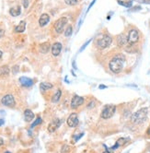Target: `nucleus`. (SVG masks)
Returning <instances> with one entry per match:
<instances>
[{
    "label": "nucleus",
    "mask_w": 150,
    "mask_h": 153,
    "mask_svg": "<svg viewBox=\"0 0 150 153\" xmlns=\"http://www.w3.org/2000/svg\"><path fill=\"white\" fill-rule=\"evenodd\" d=\"M124 61H125V56L119 54L110 60V64H109V67L113 73L118 74V73L122 72V70L123 69Z\"/></svg>",
    "instance_id": "nucleus-1"
},
{
    "label": "nucleus",
    "mask_w": 150,
    "mask_h": 153,
    "mask_svg": "<svg viewBox=\"0 0 150 153\" xmlns=\"http://www.w3.org/2000/svg\"><path fill=\"white\" fill-rule=\"evenodd\" d=\"M148 110L147 108H142L139 111H137L136 113H134L133 115L131 116V121L134 124H140L143 123L146 119L147 116Z\"/></svg>",
    "instance_id": "nucleus-2"
},
{
    "label": "nucleus",
    "mask_w": 150,
    "mask_h": 153,
    "mask_svg": "<svg viewBox=\"0 0 150 153\" xmlns=\"http://www.w3.org/2000/svg\"><path fill=\"white\" fill-rule=\"evenodd\" d=\"M111 42H113V38L110 37V35L104 34V35H102L101 37L97 41L96 44H97V46H98V48L105 49L110 45Z\"/></svg>",
    "instance_id": "nucleus-3"
},
{
    "label": "nucleus",
    "mask_w": 150,
    "mask_h": 153,
    "mask_svg": "<svg viewBox=\"0 0 150 153\" xmlns=\"http://www.w3.org/2000/svg\"><path fill=\"white\" fill-rule=\"evenodd\" d=\"M116 111V106L113 104H109V105H105L103 110L101 112V118L103 119H109L110 117H113V114L115 113Z\"/></svg>",
    "instance_id": "nucleus-4"
},
{
    "label": "nucleus",
    "mask_w": 150,
    "mask_h": 153,
    "mask_svg": "<svg viewBox=\"0 0 150 153\" xmlns=\"http://www.w3.org/2000/svg\"><path fill=\"white\" fill-rule=\"evenodd\" d=\"M67 21H68V19L65 17H62V18L57 19L56 21L54 22V29H55L56 32L61 33L63 32V30H64V26L66 25Z\"/></svg>",
    "instance_id": "nucleus-5"
},
{
    "label": "nucleus",
    "mask_w": 150,
    "mask_h": 153,
    "mask_svg": "<svg viewBox=\"0 0 150 153\" xmlns=\"http://www.w3.org/2000/svg\"><path fill=\"white\" fill-rule=\"evenodd\" d=\"M139 40V32L138 30H135V29H133V30H130L128 33V36H127V41L130 44H134V43H137Z\"/></svg>",
    "instance_id": "nucleus-6"
},
{
    "label": "nucleus",
    "mask_w": 150,
    "mask_h": 153,
    "mask_svg": "<svg viewBox=\"0 0 150 153\" xmlns=\"http://www.w3.org/2000/svg\"><path fill=\"white\" fill-rule=\"evenodd\" d=\"M1 103L5 106H8V107H14L16 102H15V99L14 97L11 95V94H7L1 99Z\"/></svg>",
    "instance_id": "nucleus-7"
},
{
    "label": "nucleus",
    "mask_w": 150,
    "mask_h": 153,
    "mask_svg": "<svg viewBox=\"0 0 150 153\" xmlns=\"http://www.w3.org/2000/svg\"><path fill=\"white\" fill-rule=\"evenodd\" d=\"M67 125L70 127H76L78 125V116L77 113H73L69 115V117L66 120Z\"/></svg>",
    "instance_id": "nucleus-8"
},
{
    "label": "nucleus",
    "mask_w": 150,
    "mask_h": 153,
    "mask_svg": "<svg viewBox=\"0 0 150 153\" xmlns=\"http://www.w3.org/2000/svg\"><path fill=\"white\" fill-rule=\"evenodd\" d=\"M84 98L81 96H78V95H75L73 97L72 101H71V108L73 109H76V108L79 107L84 103Z\"/></svg>",
    "instance_id": "nucleus-9"
},
{
    "label": "nucleus",
    "mask_w": 150,
    "mask_h": 153,
    "mask_svg": "<svg viewBox=\"0 0 150 153\" xmlns=\"http://www.w3.org/2000/svg\"><path fill=\"white\" fill-rule=\"evenodd\" d=\"M62 51V44L60 43H55L52 46V54L54 56H58Z\"/></svg>",
    "instance_id": "nucleus-10"
},
{
    "label": "nucleus",
    "mask_w": 150,
    "mask_h": 153,
    "mask_svg": "<svg viewBox=\"0 0 150 153\" xmlns=\"http://www.w3.org/2000/svg\"><path fill=\"white\" fill-rule=\"evenodd\" d=\"M62 124V120H59V119H57V120H54V121L52 122L48 126V130L49 132H54L60 126H61Z\"/></svg>",
    "instance_id": "nucleus-11"
},
{
    "label": "nucleus",
    "mask_w": 150,
    "mask_h": 153,
    "mask_svg": "<svg viewBox=\"0 0 150 153\" xmlns=\"http://www.w3.org/2000/svg\"><path fill=\"white\" fill-rule=\"evenodd\" d=\"M19 82L21 84L22 86L24 87H30L33 85V80L31 78H29L27 77H21L19 78Z\"/></svg>",
    "instance_id": "nucleus-12"
},
{
    "label": "nucleus",
    "mask_w": 150,
    "mask_h": 153,
    "mask_svg": "<svg viewBox=\"0 0 150 153\" xmlns=\"http://www.w3.org/2000/svg\"><path fill=\"white\" fill-rule=\"evenodd\" d=\"M50 21V16L48 14H43L42 16L40 17V19H39V24H40L41 27H44L48 22Z\"/></svg>",
    "instance_id": "nucleus-13"
},
{
    "label": "nucleus",
    "mask_w": 150,
    "mask_h": 153,
    "mask_svg": "<svg viewBox=\"0 0 150 153\" xmlns=\"http://www.w3.org/2000/svg\"><path fill=\"white\" fill-rule=\"evenodd\" d=\"M24 117L26 122H30L34 118V113H33V112H32L31 110L27 109V110H25L24 112Z\"/></svg>",
    "instance_id": "nucleus-14"
},
{
    "label": "nucleus",
    "mask_w": 150,
    "mask_h": 153,
    "mask_svg": "<svg viewBox=\"0 0 150 153\" xmlns=\"http://www.w3.org/2000/svg\"><path fill=\"white\" fill-rule=\"evenodd\" d=\"M127 42H128V41H127V37H126L123 33H122V34L117 36V43H118L119 46H123Z\"/></svg>",
    "instance_id": "nucleus-15"
},
{
    "label": "nucleus",
    "mask_w": 150,
    "mask_h": 153,
    "mask_svg": "<svg viewBox=\"0 0 150 153\" xmlns=\"http://www.w3.org/2000/svg\"><path fill=\"white\" fill-rule=\"evenodd\" d=\"M9 13H10L11 16L13 17H18L20 15L21 13V8L19 6H16V7H14V8H10V10H9Z\"/></svg>",
    "instance_id": "nucleus-16"
},
{
    "label": "nucleus",
    "mask_w": 150,
    "mask_h": 153,
    "mask_svg": "<svg viewBox=\"0 0 150 153\" xmlns=\"http://www.w3.org/2000/svg\"><path fill=\"white\" fill-rule=\"evenodd\" d=\"M25 29H26V22L25 20H21L19 23V25L15 28V32H23Z\"/></svg>",
    "instance_id": "nucleus-17"
},
{
    "label": "nucleus",
    "mask_w": 150,
    "mask_h": 153,
    "mask_svg": "<svg viewBox=\"0 0 150 153\" xmlns=\"http://www.w3.org/2000/svg\"><path fill=\"white\" fill-rule=\"evenodd\" d=\"M50 43H42L40 45V52L41 53H43V54H46V53H48V51L50 50Z\"/></svg>",
    "instance_id": "nucleus-18"
},
{
    "label": "nucleus",
    "mask_w": 150,
    "mask_h": 153,
    "mask_svg": "<svg viewBox=\"0 0 150 153\" xmlns=\"http://www.w3.org/2000/svg\"><path fill=\"white\" fill-rule=\"evenodd\" d=\"M9 74V67L8 66H3L0 67V77H6Z\"/></svg>",
    "instance_id": "nucleus-19"
},
{
    "label": "nucleus",
    "mask_w": 150,
    "mask_h": 153,
    "mask_svg": "<svg viewBox=\"0 0 150 153\" xmlns=\"http://www.w3.org/2000/svg\"><path fill=\"white\" fill-rule=\"evenodd\" d=\"M117 3L119 5L125 7V8H131L133 6V0H128V1H122V0H117Z\"/></svg>",
    "instance_id": "nucleus-20"
},
{
    "label": "nucleus",
    "mask_w": 150,
    "mask_h": 153,
    "mask_svg": "<svg viewBox=\"0 0 150 153\" xmlns=\"http://www.w3.org/2000/svg\"><path fill=\"white\" fill-rule=\"evenodd\" d=\"M53 88V84L51 83H45V82H43V83H41L40 85V89L42 91H45L47 89H50Z\"/></svg>",
    "instance_id": "nucleus-21"
},
{
    "label": "nucleus",
    "mask_w": 150,
    "mask_h": 153,
    "mask_svg": "<svg viewBox=\"0 0 150 153\" xmlns=\"http://www.w3.org/2000/svg\"><path fill=\"white\" fill-rule=\"evenodd\" d=\"M61 95H62L61 89H58V90H57V91L54 93V95L53 96V98H52V102H59L60 98H61Z\"/></svg>",
    "instance_id": "nucleus-22"
},
{
    "label": "nucleus",
    "mask_w": 150,
    "mask_h": 153,
    "mask_svg": "<svg viewBox=\"0 0 150 153\" xmlns=\"http://www.w3.org/2000/svg\"><path fill=\"white\" fill-rule=\"evenodd\" d=\"M72 32H73L72 26H68V27L66 28V30H64V36H65V37H69V36L72 35Z\"/></svg>",
    "instance_id": "nucleus-23"
},
{
    "label": "nucleus",
    "mask_w": 150,
    "mask_h": 153,
    "mask_svg": "<svg viewBox=\"0 0 150 153\" xmlns=\"http://www.w3.org/2000/svg\"><path fill=\"white\" fill-rule=\"evenodd\" d=\"M64 2L68 6H75L78 3V0H64Z\"/></svg>",
    "instance_id": "nucleus-24"
},
{
    "label": "nucleus",
    "mask_w": 150,
    "mask_h": 153,
    "mask_svg": "<svg viewBox=\"0 0 150 153\" xmlns=\"http://www.w3.org/2000/svg\"><path fill=\"white\" fill-rule=\"evenodd\" d=\"M42 123V118L41 117H38L36 120H35V122L33 124L31 125V126H30V128H33L34 126H38V125H40V124Z\"/></svg>",
    "instance_id": "nucleus-25"
},
{
    "label": "nucleus",
    "mask_w": 150,
    "mask_h": 153,
    "mask_svg": "<svg viewBox=\"0 0 150 153\" xmlns=\"http://www.w3.org/2000/svg\"><path fill=\"white\" fill-rule=\"evenodd\" d=\"M91 40H92V39H89V40H88V41H87V43H85L83 44V45H82V47H81V48L79 49V52H80V53H81V52H83L84 50H85V48H86L87 46L89 45V43L91 42Z\"/></svg>",
    "instance_id": "nucleus-26"
},
{
    "label": "nucleus",
    "mask_w": 150,
    "mask_h": 153,
    "mask_svg": "<svg viewBox=\"0 0 150 153\" xmlns=\"http://www.w3.org/2000/svg\"><path fill=\"white\" fill-rule=\"evenodd\" d=\"M138 3H142V4H148L150 5V0H135Z\"/></svg>",
    "instance_id": "nucleus-27"
},
{
    "label": "nucleus",
    "mask_w": 150,
    "mask_h": 153,
    "mask_svg": "<svg viewBox=\"0 0 150 153\" xmlns=\"http://www.w3.org/2000/svg\"><path fill=\"white\" fill-rule=\"evenodd\" d=\"M22 2H23V7L25 8H27L28 6H29V1L28 0H22Z\"/></svg>",
    "instance_id": "nucleus-28"
},
{
    "label": "nucleus",
    "mask_w": 150,
    "mask_h": 153,
    "mask_svg": "<svg viewBox=\"0 0 150 153\" xmlns=\"http://www.w3.org/2000/svg\"><path fill=\"white\" fill-rule=\"evenodd\" d=\"M95 2H96V0H93V1H92V2L90 3V5H89V8H88V11H89V9L91 8V7H92V6H93L94 4H95Z\"/></svg>",
    "instance_id": "nucleus-29"
},
{
    "label": "nucleus",
    "mask_w": 150,
    "mask_h": 153,
    "mask_svg": "<svg viewBox=\"0 0 150 153\" xmlns=\"http://www.w3.org/2000/svg\"><path fill=\"white\" fill-rule=\"evenodd\" d=\"M136 9H141V7H139V6H138V7H134V8H133L131 9V11H136Z\"/></svg>",
    "instance_id": "nucleus-30"
},
{
    "label": "nucleus",
    "mask_w": 150,
    "mask_h": 153,
    "mask_svg": "<svg viewBox=\"0 0 150 153\" xmlns=\"http://www.w3.org/2000/svg\"><path fill=\"white\" fill-rule=\"evenodd\" d=\"M103 153H113V149L110 148V149H106Z\"/></svg>",
    "instance_id": "nucleus-31"
},
{
    "label": "nucleus",
    "mask_w": 150,
    "mask_h": 153,
    "mask_svg": "<svg viewBox=\"0 0 150 153\" xmlns=\"http://www.w3.org/2000/svg\"><path fill=\"white\" fill-rule=\"evenodd\" d=\"M106 88H107V87H106V86H104V85H99V89H106Z\"/></svg>",
    "instance_id": "nucleus-32"
},
{
    "label": "nucleus",
    "mask_w": 150,
    "mask_h": 153,
    "mask_svg": "<svg viewBox=\"0 0 150 153\" xmlns=\"http://www.w3.org/2000/svg\"><path fill=\"white\" fill-rule=\"evenodd\" d=\"M17 68H19V67H18V66H15V67H13V69H15V70L13 71L14 74H16V73H17Z\"/></svg>",
    "instance_id": "nucleus-33"
},
{
    "label": "nucleus",
    "mask_w": 150,
    "mask_h": 153,
    "mask_svg": "<svg viewBox=\"0 0 150 153\" xmlns=\"http://www.w3.org/2000/svg\"><path fill=\"white\" fill-rule=\"evenodd\" d=\"M3 36H4V30L0 29V38L3 37Z\"/></svg>",
    "instance_id": "nucleus-34"
},
{
    "label": "nucleus",
    "mask_w": 150,
    "mask_h": 153,
    "mask_svg": "<svg viewBox=\"0 0 150 153\" xmlns=\"http://www.w3.org/2000/svg\"><path fill=\"white\" fill-rule=\"evenodd\" d=\"M4 124H5V121H4V120H3V119H0V126H3V125H4Z\"/></svg>",
    "instance_id": "nucleus-35"
},
{
    "label": "nucleus",
    "mask_w": 150,
    "mask_h": 153,
    "mask_svg": "<svg viewBox=\"0 0 150 153\" xmlns=\"http://www.w3.org/2000/svg\"><path fill=\"white\" fill-rule=\"evenodd\" d=\"M3 144H4V141H3L2 138H0V146H2Z\"/></svg>",
    "instance_id": "nucleus-36"
},
{
    "label": "nucleus",
    "mask_w": 150,
    "mask_h": 153,
    "mask_svg": "<svg viewBox=\"0 0 150 153\" xmlns=\"http://www.w3.org/2000/svg\"><path fill=\"white\" fill-rule=\"evenodd\" d=\"M92 105H93V106H94V102H91V103H90V104H89V108H90V107H92Z\"/></svg>",
    "instance_id": "nucleus-37"
},
{
    "label": "nucleus",
    "mask_w": 150,
    "mask_h": 153,
    "mask_svg": "<svg viewBox=\"0 0 150 153\" xmlns=\"http://www.w3.org/2000/svg\"><path fill=\"white\" fill-rule=\"evenodd\" d=\"M2 55H3V53L1 51H0V58H1V57H2Z\"/></svg>",
    "instance_id": "nucleus-38"
},
{
    "label": "nucleus",
    "mask_w": 150,
    "mask_h": 153,
    "mask_svg": "<svg viewBox=\"0 0 150 153\" xmlns=\"http://www.w3.org/2000/svg\"><path fill=\"white\" fill-rule=\"evenodd\" d=\"M148 134H150V130H149V131H148Z\"/></svg>",
    "instance_id": "nucleus-39"
},
{
    "label": "nucleus",
    "mask_w": 150,
    "mask_h": 153,
    "mask_svg": "<svg viewBox=\"0 0 150 153\" xmlns=\"http://www.w3.org/2000/svg\"><path fill=\"white\" fill-rule=\"evenodd\" d=\"M6 153H10V152H8V151H7V152H6Z\"/></svg>",
    "instance_id": "nucleus-40"
}]
</instances>
